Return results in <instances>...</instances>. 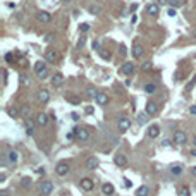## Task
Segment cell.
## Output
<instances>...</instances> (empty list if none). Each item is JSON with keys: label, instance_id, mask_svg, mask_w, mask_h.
Masks as SVG:
<instances>
[{"label": "cell", "instance_id": "11a10c76", "mask_svg": "<svg viewBox=\"0 0 196 196\" xmlns=\"http://www.w3.org/2000/svg\"><path fill=\"white\" fill-rule=\"evenodd\" d=\"M50 40H52V35H50V33H47V35H45V41H50Z\"/></svg>", "mask_w": 196, "mask_h": 196}, {"label": "cell", "instance_id": "bcb514c9", "mask_svg": "<svg viewBox=\"0 0 196 196\" xmlns=\"http://www.w3.org/2000/svg\"><path fill=\"white\" fill-rule=\"evenodd\" d=\"M189 113L196 115V105H191V107H189Z\"/></svg>", "mask_w": 196, "mask_h": 196}, {"label": "cell", "instance_id": "f35d334b", "mask_svg": "<svg viewBox=\"0 0 196 196\" xmlns=\"http://www.w3.org/2000/svg\"><path fill=\"white\" fill-rule=\"evenodd\" d=\"M86 43V36H81V38H79V41H78V48H83V45Z\"/></svg>", "mask_w": 196, "mask_h": 196}, {"label": "cell", "instance_id": "d590c367", "mask_svg": "<svg viewBox=\"0 0 196 196\" xmlns=\"http://www.w3.org/2000/svg\"><path fill=\"white\" fill-rule=\"evenodd\" d=\"M79 102H81V100H79L78 96H69V103H72V105H79Z\"/></svg>", "mask_w": 196, "mask_h": 196}, {"label": "cell", "instance_id": "6f0895ef", "mask_svg": "<svg viewBox=\"0 0 196 196\" xmlns=\"http://www.w3.org/2000/svg\"><path fill=\"white\" fill-rule=\"evenodd\" d=\"M193 41H196V29L193 31Z\"/></svg>", "mask_w": 196, "mask_h": 196}, {"label": "cell", "instance_id": "7dc6e473", "mask_svg": "<svg viewBox=\"0 0 196 196\" xmlns=\"http://www.w3.org/2000/svg\"><path fill=\"white\" fill-rule=\"evenodd\" d=\"M71 117H72V121H79V113L72 112V113H71Z\"/></svg>", "mask_w": 196, "mask_h": 196}, {"label": "cell", "instance_id": "277c9868", "mask_svg": "<svg viewBox=\"0 0 196 196\" xmlns=\"http://www.w3.org/2000/svg\"><path fill=\"white\" fill-rule=\"evenodd\" d=\"M90 138V133L84 127H76V140L78 141H86Z\"/></svg>", "mask_w": 196, "mask_h": 196}, {"label": "cell", "instance_id": "8d00e7d4", "mask_svg": "<svg viewBox=\"0 0 196 196\" xmlns=\"http://www.w3.org/2000/svg\"><path fill=\"white\" fill-rule=\"evenodd\" d=\"M36 76H38L40 79H47V78H48V69L41 71V72H40V74H36Z\"/></svg>", "mask_w": 196, "mask_h": 196}, {"label": "cell", "instance_id": "6da1fadb", "mask_svg": "<svg viewBox=\"0 0 196 196\" xmlns=\"http://www.w3.org/2000/svg\"><path fill=\"white\" fill-rule=\"evenodd\" d=\"M186 140H187V136H186V133H184L183 129H175L174 131V134H172V143L184 144V143H186Z\"/></svg>", "mask_w": 196, "mask_h": 196}, {"label": "cell", "instance_id": "d6986e66", "mask_svg": "<svg viewBox=\"0 0 196 196\" xmlns=\"http://www.w3.org/2000/svg\"><path fill=\"white\" fill-rule=\"evenodd\" d=\"M113 184H110V183H105L103 186H102V193L103 194H107V196H110V194H113Z\"/></svg>", "mask_w": 196, "mask_h": 196}, {"label": "cell", "instance_id": "8fae6325", "mask_svg": "<svg viewBox=\"0 0 196 196\" xmlns=\"http://www.w3.org/2000/svg\"><path fill=\"white\" fill-rule=\"evenodd\" d=\"M146 12H148L150 16H153V17H157L158 12H160V5L158 4H148L146 5Z\"/></svg>", "mask_w": 196, "mask_h": 196}, {"label": "cell", "instance_id": "83f0119b", "mask_svg": "<svg viewBox=\"0 0 196 196\" xmlns=\"http://www.w3.org/2000/svg\"><path fill=\"white\" fill-rule=\"evenodd\" d=\"M98 93L100 91H96V88H86V96L88 98H96Z\"/></svg>", "mask_w": 196, "mask_h": 196}, {"label": "cell", "instance_id": "7bdbcfd3", "mask_svg": "<svg viewBox=\"0 0 196 196\" xmlns=\"http://www.w3.org/2000/svg\"><path fill=\"white\" fill-rule=\"evenodd\" d=\"M93 48H95L96 52H100V50H102V47H100V43H98V41H95V43H93Z\"/></svg>", "mask_w": 196, "mask_h": 196}, {"label": "cell", "instance_id": "2e32d148", "mask_svg": "<svg viewBox=\"0 0 196 196\" xmlns=\"http://www.w3.org/2000/svg\"><path fill=\"white\" fill-rule=\"evenodd\" d=\"M84 167H86L88 170H93L98 167V160H96V157H90L86 162H84Z\"/></svg>", "mask_w": 196, "mask_h": 196}, {"label": "cell", "instance_id": "f5cc1de1", "mask_svg": "<svg viewBox=\"0 0 196 196\" xmlns=\"http://www.w3.org/2000/svg\"><path fill=\"white\" fill-rule=\"evenodd\" d=\"M36 174H41V175H43V174H45V169H43V167H40V169H36Z\"/></svg>", "mask_w": 196, "mask_h": 196}, {"label": "cell", "instance_id": "9a60e30c", "mask_svg": "<svg viewBox=\"0 0 196 196\" xmlns=\"http://www.w3.org/2000/svg\"><path fill=\"white\" fill-rule=\"evenodd\" d=\"M136 122H138V126H144V124L148 122V113L146 112H138V115H136Z\"/></svg>", "mask_w": 196, "mask_h": 196}, {"label": "cell", "instance_id": "680465c9", "mask_svg": "<svg viewBox=\"0 0 196 196\" xmlns=\"http://www.w3.org/2000/svg\"><path fill=\"white\" fill-rule=\"evenodd\" d=\"M191 174H193V175H194V177H196V167H193V170H191Z\"/></svg>", "mask_w": 196, "mask_h": 196}, {"label": "cell", "instance_id": "e575fe53", "mask_svg": "<svg viewBox=\"0 0 196 196\" xmlns=\"http://www.w3.org/2000/svg\"><path fill=\"white\" fill-rule=\"evenodd\" d=\"M170 7H172V9H177L179 5H181V0H170Z\"/></svg>", "mask_w": 196, "mask_h": 196}, {"label": "cell", "instance_id": "44dd1931", "mask_svg": "<svg viewBox=\"0 0 196 196\" xmlns=\"http://www.w3.org/2000/svg\"><path fill=\"white\" fill-rule=\"evenodd\" d=\"M143 52H144V50H143V47H141L140 43H134V45H133V55H134L136 59L143 55Z\"/></svg>", "mask_w": 196, "mask_h": 196}, {"label": "cell", "instance_id": "91938a15", "mask_svg": "<svg viewBox=\"0 0 196 196\" xmlns=\"http://www.w3.org/2000/svg\"><path fill=\"white\" fill-rule=\"evenodd\" d=\"M193 144H194V148H196V134L193 136Z\"/></svg>", "mask_w": 196, "mask_h": 196}, {"label": "cell", "instance_id": "30bf717a", "mask_svg": "<svg viewBox=\"0 0 196 196\" xmlns=\"http://www.w3.org/2000/svg\"><path fill=\"white\" fill-rule=\"evenodd\" d=\"M79 186H81L83 191H91V189H93V181L90 177H84V179H81Z\"/></svg>", "mask_w": 196, "mask_h": 196}, {"label": "cell", "instance_id": "ffe728a7", "mask_svg": "<svg viewBox=\"0 0 196 196\" xmlns=\"http://www.w3.org/2000/svg\"><path fill=\"white\" fill-rule=\"evenodd\" d=\"M50 19H52V16H50V14L48 12H45V10H41V12H38V21L40 22H50Z\"/></svg>", "mask_w": 196, "mask_h": 196}, {"label": "cell", "instance_id": "f907efd6", "mask_svg": "<svg viewBox=\"0 0 196 196\" xmlns=\"http://www.w3.org/2000/svg\"><path fill=\"white\" fill-rule=\"evenodd\" d=\"M0 196H9V189H2V191H0Z\"/></svg>", "mask_w": 196, "mask_h": 196}, {"label": "cell", "instance_id": "ab89813d", "mask_svg": "<svg viewBox=\"0 0 196 196\" xmlns=\"http://www.w3.org/2000/svg\"><path fill=\"white\" fill-rule=\"evenodd\" d=\"M29 184H31V179L29 177H24V179H22V186H24V187H29Z\"/></svg>", "mask_w": 196, "mask_h": 196}, {"label": "cell", "instance_id": "e0dca14e", "mask_svg": "<svg viewBox=\"0 0 196 196\" xmlns=\"http://www.w3.org/2000/svg\"><path fill=\"white\" fill-rule=\"evenodd\" d=\"M50 81H52V86L59 88V86H62V83H64V76L62 74H53Z\"/></svg>", "mask_w": 196, "mask_h": 196}, {"label": "cell", "instance_id": "1f68e13d", "mask_svg": "<svg viewBox=\"0 0 196 196\" xmlns=\"http://www.w3.org/2000/svg\"><path fill=\"white\" fill-rule=\"evenodd\" d=\"M9 115L12 119H16V117H19L21 115V110H17V109H9Z\"/></svg>", "mask_w": 196, "mask_h": 196}, {"label": "cell", "instance_id": "f1b7e54d", "mask_svg": "<svg viewBox=\"0 0 196 196\" xmlns=\"http://www.w3.org/2000/svg\"><path fill=\"white\" fill-rule=\"evenodd\" d=\"M177 194L179 196H191V193H189V187L187 186H183V187H179Z\"/></svg>", "mask_w": 196, "mask_h": 196}, {"label": "cell", "instance_id": "816d5d0a", "mask_svg": "<svg viewBox=\"0 0 196 196\" xmlns=\"http://www.w3.org/2000/svg\"><path fill=\"white\" fill-rule=\"evenodd\" d=\"M84 112H86V113H93L95 110H93V107H86V109H84Z\"/></svg>", "mask_w": 196, "mask_h": 196}, {"label": "cell", "instance_id": "f6af8a7d", "mask_svg": "<svg viewBox=\"0 0 196 196\" xmlns=\"http://www.w3.org/2000/svg\"><path fill=\"white\" fill-rule=\"evenodd\" d=\"M124 186H126V187H133V183H131L129 179H124Z\"/></svg>", "mask_w": 196, "mask_h": 196}, {"label": "cell", "instance_id": "9c48e42d", "mask_svg": "<svg viewBox=\"0 0 196 196\" xmlns=\"http://www.w3.org/2000/svg\"><path fill=\"white\" fill-rule=\"evenodd\" d=\"M117 127L124 133V131H127L131 127V121L127 117H119V121H117Z\"/></svg>", "mask_w": 196, "mask_h": 196}, {"label": "cell", "instance_id": "c3c4849f", "mask_svg": "<svg viewBox=\"0 0 196 196\" xmlns=\"http://www.w3.org/2000/svg\"><path fill=\"white\" fill-rule=\"evenodd\" d=\"M167 14H169L170 17H174V16H175V9H169V10H167Z\"/></svg>", "mask_w": 196, "mask_h": 196}, {"label": "cell", "instance_id": "d6a6232c", "mask_svg": "<svg viewBox=\"0 0 196 196\" xmlns=\"http://www.w3.org/2000/svg\"><path fill=\"white\" fill-rule=\"evenodd\" d=\"M152 60H144L143 62V64H141V69H143V71H150V69H152Z\"/></svg>", "mask_w": 196, "mask_h": 196}, {"label": "cell", "instance_id": "8992f818", "mask_svg": "<svg viewBox=\"0 0 196 196\" xmlns=\"http://www.w3.org/2000/svg\"><path fill=\"white\" fill-rule=\"evenodd\" d=\"M36 98H38V102H41V103H47V102L50 100V93H48V90L41 88V90L36 93Z\"/></svg>", "mask_w": 196, "mask_h": 196}, {"label": "cell", "instance_id": "7402d4cb", "mask_svg": "<svg viewBox=\"0 0 196 196\" xmlns=\"http://www.w3.org/2000/svg\"><path fill=\"white\" fill-rule=\"evenodd\" d=\"M7 160H9L10 163H17V160H19V153H17V152H14V150H10V152L7 153Z\"/></svg>", "mask_w": 196, "mask_h": 196}, {"label": "cell", "instance_id": "94428289", "mask_svg": "<svg viewBox=\"0 0 196 196\" xmlns=\"http://www.w3.org/2000/svg\"><path fill=\"white\" fill-rule=\"evenodd\" d=\"M64 2H69V0H64Z\"/></svg>", "mask_w": 196, "mask_h": 196}, {"label": "cell", "instance_id": "3957f363", "mask_svg": "<svg viewBox=\"0 0 196 196\" xmlns=\"http://www.w3.org/2000/svg\"><path fill=\"white\" fill-rule=\"evenodd\" d=\"M52 191H53V184L50 183V181H43V183L40 184V194L47 196V194H50Z\"/></svg>", "mask_w": 196, "mask_h": 196}, {"label": "cell", "instance_id": "836d02e7", "mask_svg": "<svg viewBox=\"0 0 196 196\" xmlns=\"http://www.w3.org/2000/svg\"><path fill=\"white\" fill-rule=\"evenodd\" d=\"M100 55L103 57V59H107V60L110 59V52H109V50H105V48H102V50H100Z\"/></svg>", "mask_w": 196, "mask_h": 196}, {"label": "cell", "instance_id": "60d3db41", "mask_svg": "<svg viewBox=\"0 0 196 196\" xmlns=\"http://www.w3.org/2000/svg\"><path fill=\"white\" fill-rule=\"evenodd\" d=\"M119 53H121V55H126V53H127V48L124 47V45H121V47H119Z\"/></svg>", "mask_w": 196, "mask_h": 196}, {"label": "cell", "instance_id": "5b68a950", "mask_svg": "<svg viewBox=\"0 0 196 196\" xmlns=\"http://www.w3.org/2000/svg\"><path fill=\"white\" fill-rule=\"evenodd\" d=\"M45 60H47V62H52V64H55V62L59 60V52H57V50H53V48L47 50V53H45Z\"/></svg>", "mask_w": 196, "mask_h": 196}, {"label": "cell", "instance_id": "681fc988", "mask_svg": "<svg viewBox=\"0 0 196 196\" xmlns=\"http://www.w3.org/2000/svg\"><path fill=\"white\" fill-rule=\"evenodd\" d=\"M79 29H81V31H88V29H90V26H88V24H81Z\"/></svg>", "mask_w": 196, "mask_h": 196}, {"label": "cell", "instance_id": "ba28073f", "mask_svg": "<svg viewBox=\"0 0 196 196\" xmlns=\"http://www.w3.org/2000/svg\"><path fill=\"white\" fill-rule=\"evenodd\" d=\"M113 162H115V165L117 167H126L127 165V157L124 153H117L115 157H113Z\"/></svg>", "mask_w": 196, "mask_h": 196}, {"label": "cell", "instance_id": "5bb4252c", "mask_svg": "<svg viewBox=\"0 0 196 196\" xmlns=\"http://www.w3.org/2000/svg\"><path fill=\"white\" fill-rule=\"evenodd\" d=\"M146 134H148V138L155 140V138H158V134H160V127L158 126H150L148 131H146Z\"/></svg>", "mask_w": 196, "mask_h": 196}, {"label": "cell", "instance_id": "74e56055", "mask_svg": "<svg viewBox=\"0 0 196 196\" xmlns=\"http://www.w3.org/2000/svg\"><path fill=\"white\" fill-rule=\"evenodd\" d=\"M28 113H29V107H28V105H24V107H22V109H21V115H24V117H28Z\"/></svg>", "mask_w": 196, "mask_h": 196}, {"label": "cell", "instance_id": "cb8c5ba5", "mask_svg": "<svg viewBox=\"0 0 196 196\" xmlns=\"http://www.w3.org/2000/svg\"><path fill=\"white\" fill-rule=\"evenodd\" d=\"M47 69V60H38L35 64V71H36V74H40L41 71H45Z\"/></svg>", "mask_w": 196, "mask_h": 196}, {"label": "cell", "instance_id": "603a6c76", "mask_svg": "<svg viewBox=\"0 0 196 196\" xmlns=\"http://www.w3.org/2000/svg\"><path fill=\"white\" fill-rule=\"evenodd\" d=\"M170 174L172 175H181L183 174V165H179V163H174V165H170Z\"/></svg>", "mask_w": 196, "mask_h": 196}, {"label": "cell", "instance_id": "b9f144b4", "mask_svg": "<svg viewBox=\"0 0 196 196\" xmlns=\"http://www.w3.org/2000/svg\"><path fill=\"white\" fill-rule=\"evenodd\" d=\"M157 4H158V5H169L170 0H157Z\"/></svg>", "mask_w": 196, "mask_h": 196}, {"label": "cell", "instance_id": "4fadbf2b", "mask_svg": "<svg viewBox=\"0 0 196 196\" xmlns=\"http://www.w3.org/2000/svg\"><path fill=\"white\" fill-rule=\"evenodd\" d=\"M121 72H122V74H126V76L133 74V72H134V65L131 64V62H124L122 67H121Z\"/></svg>", "mask_w": 196, "mask_h": 196}, {"label": "cell", "instance_id": "52a82bcc", "mask_svg": "<svg viewBox=\"0 0 196 196\" xmlns=\"http://www.w3.org/2000/svg\"><path fill=\"white\" fill-rule=\"evenodd\" d=\"M35 122H36V126H47V124H48V115H47L45 112H40V113H36Z\"/></svg>", "mask_w": 196, "mask_h": 196}, {"label": "cell", "instance_id": "484cf974", "mask_svg": "<svg viewBox=\"0 0 196 196\" xmlns=\"http://www.w3.org/2000/svg\"><path fill=\"white\" fill-rule=\"evenodd\" d=\"M148 193H150L148 186H140L136 189V196H148Z\"/></svg>", "mask_w": 196, "mask_h": 196}, {"label": "cell", "instance_id": "db71d44e", "mask_svg": "<svg viewBox=\"0 0 196 196\" xmlns=\"http://www.w3.org/2000/svg\"><path fill=\"white\" fill-rule=\"evenodd\" d=\"M5 5H7L9 9H14V7H16V4H14V2H7V4H5Z\"/></svg>", "mask_w": 196, "mask_h": 196}, {"label": "cell", "instance_id": "ac0fdd59", "mask_svg": "<svg viewBox=\"0 0 196 196\" xmlns=\"http://www.w3.org/2000/svg\"><path fill=\"white\" fill-rule=\"evenodd\" d=\"M95 100H96V103H98V105H107V103H109V95H107V93H102V91H100Z\"/></svg>", "mask_w": 196, "mask_h": 196}, {"label": "cell", "instance_id": "d4e9b609", "mask_svg": "<svg viewBox=\"0 0 196 196\" xmlns=\"http://www.w3.org/2000/svg\"><path fill=\"white\" fill-rule=\"evenodd\" d=\"M36 122L33 121V119H26V134L31 136L33 134V126H35Z\"/></svg>", "mask_w": 196, "mask_h": 196}, {"label": "cell", "instance_id": "4316f807", "mask_svg": "<svg viewBox=\"0 0 196 196\" xmlns=\"http://www.w3.org/2000/svg\"><path fill=\"white\" fill-rule=\"evenodd\" d=\"M157 91V86L153 83H148V84H144V93H148V95H153V93Z\"/></svg>", "mask_w": 196, "mask_h": 196}, {"label": "cell", "instance_id": "4dcf8cb0", "mask_svg": "<svg viewBox=\"0 0 196 196\" xmlns=\"http://www.w3.org/2000/svg\"><path fill=\"white\" fill-rule=\"evenodd\" d=\"M65 138H67V141L76 140V127H72V129H71L69 133H67V136H65Z\"/></svg>", "mask_w": 196, "mask_h": 196}, {"label": "cell", "instance_id": "7c38bea8", "mask_svg": "<svg viewBox=\"0 0 196 196\" xmlns=\"http://www.w3.org/2000/svg\"><path fill=\"white\" fill-rule=\"evenodd\" d=\"M144 112L148 113V115H153V113L158 112V107L155 102H146V107H144Z\"/></svg>", "mask_w": 196, "mask_h": 196}, {"label": "cell", "instance_id": "ee69618b", "mask_svg": "<svg viewBox=\"0 0 196 196\" xmlns=\"http://www.w3.org/2000/svg\"><path fill=\"white\" fill-rule=\"evenodd\" d=\"M90 12H91V14H98V12H100V9H98V7H90Z\"/></svg>", "mask_w": 196, "mask_h": 196}, {"label": "cell", "instance_id": "f546056e", "mask_svg": "<svg viewBox=\"0 0 196 196\" xmlns=\"http://www.w3.org/2000/svg\"><path fill=\"white\" fill-rule=\"evenodd\" d=\"M19 84H21V86H26V84H29V78H28L26 74H21V76H19Z\"/></svg>", "mask_w": 196, "mask_h": 196}, {"label": "cell", "instance_id": "7a4b0ae2", "mask_svg": "<svg viewBox=\"0 0 196 196\" xmlns=\"http://www.w3.org/2000/svg\"><path fill=\"white\" fill-rule=\"evenodd\" d=\"M55 174L60 175V177H64V175L69 174V163L67 162H59L55 167Z\"/></svg>", "mask_w": 196, "mask_h": 196}, {"label": "cell", "instance_id": "9f6ffc18", "mask_svg": "<svg viewBox=\"0 0 196 196\" xmlns=\"http://www.w3.org/2000/svg\"><path fill=\"white\" fill-rule=\"evenodd\" d=\"M191 157H196V148H191Z\"/></svg>", "mask_w": 196, "mask_h": 196}]
</instances>
